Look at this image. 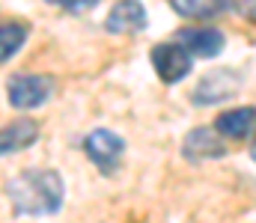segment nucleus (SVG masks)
Masks as SVG:
<instances>
[{"mask_svg":"<svg viewBox=\"0 0 256 223\" xmlns=\"http://www.w3.org/2000/svg\"><path fill=\"white\" fill-rule=\"evenodd\" d=\"M6 197L18 218H51L63 209L66 185L57 170H24L6 182Z\"/></svg>","mask_w":256,"mask_h":223,"instance_id":"nucleus-1","label":"nucleus"},{"mask_svg":"<svg viewBox=\"0 0 256 223\" xmlns=\"http://www.w3.org/2000/svg\"><path fill=\"white\" fill-rule=\"evenodd\" d=\"M54 92V80L48 74H12L6 83L9 104L15 110H33L42 107Z\"/></svg>","mask_w":256,"mask_h":223,"instance_id":"nucleus-2","label":"nucleus"},{"mask_svg":"<svg viewBox=\"0 0 256 223\" xmlns=\"http://www.w3.org/2000/svg\"><path fill=\"white\" fill-rule=\"evenodd\" d=\"M84 152H86V158H90L104 176H114V173L120 170L122 158H126V140H122L120 134L108 131V128H98V131H92V134L84 140Z\"/></svg>","mask_w":256,"mask_h":223,"instance_id":"nucleus-3","label":"nucleus"},{"mask_svg":"<svg viewBox=\"0 0 256 223\" xmlns=\"http://www.w3.org/2000/svg\"><path fill=\"white\" fill-rule=\"evenodd\" d=\"M152 69L164 83H179L191 74V54L179 45V42H161L152 48Z\"/></svg>","mask_w":256,"mask_h":223,"instance_id":"nucleus-4","label":"nucleus"},{"mask_svg":"<svg viewBox=\"0 0 256 223\" xmlns=\"http://www.w3.org/2000/svg\"><path fill=\"white\" fill-rule=\"evenodd\" d=\"M242 74L232 72V69H220V72H208L194 89V104H218V101H226L232 95H238L242 89Z\"/></svg>","mask_w":256,"mask_h":223,"instance_id":"nucleus-5","label":"nucleus"},{"mask_svg":"<svg viewBox=\"0 0 256 223\" xmlns=\"http://www.w3.org/2000/svg\"><path fill=\"white\" fill-rule=\"evenodd\" d=\"M182 155L194 161V164H200V161H214V158H224L226 155V146H224V140H220V134L214 131V128H194L185 134V140H182Z\"/></svg>","mask_w":256,"mask_h":223,"instance_id":"nucleus-6","label":"nucleus"},{"mask_svg":"<svg viewBox=\"0 0 256 223\" xmlns=\"http://www.w3.org/2000/svg\"><path fill=\"white\" fill-rule=\"evenodd\" d=\"M176 42H179L191 57H202V60L218 57V54L224 51V45H226L224 33H220V30H214V27H194V30H182V33L176 36Z\"/></svg>","mask_w":256,"mask_h":223,"instance_id":"nucleus-7","label":"nucleus"},{"mask_svg":"<svg viewBox=\"0 0 256 223\" xmlns=\"http://www.w3.org/2000/svg\"><path fill=\"white\" fill-rule=\"evenodd\" d=\"M146 24H149V18H146V9H143L140 0H120L108 15L104 30H110V33H140V30H146Z\"/></svg>","mask_w":256,"mask_h":223,"instance_id":"nucleus-8","label":"nucleus"},{"mask_svg":"<svg viewBox=\"0 0 256 223\" xmlns=\"http://www.w3.org/2000/svg\"><path fill=\"white\" fill-rule=\"evenodd\" d=\"M36 140H39V125L33 119H18L0 131V158L18 155V152L30 149Z\"/></svg>","mask_w":256,"mask_h":223,"instance_id":"nucleus-9","label":"nucleus"},{"mask_svg":"<svg viewBox=\"0 0 256 223\" xmlns=\"http://www.w3.org/2000/svg\"><path fill=\"white\" fill-rule=\"evenodd\" d=\"M254 119H256L254 104H248V107H236V110H226V113L218 116L214 131H218L220 137H230V140H244V137L254 134Z\"/></svg>","mask_w":256,"mask_h":223,"instance_id":"nucleus-10","label":"nucleus"},{"mask_svg":"<svg viewBox=\"0 0 256 223\" xmlns=\"http://www.w3.org/2000/svg\"><path fill=\"white\" fill-rule=\"evenodd\" d=\"M170 6L182 15V18H214V15H224L230 9V0H170Z\"/></svg>","mask_w":256,"mask_h":223,"instance_id":"nucleus-11","label":"nucleus"},{"mask_svg":"<svg viewBox=\"0 0 256 223\" xmlns=\"http://www.w3.org/2000/svg\"><path fill=\"white\" fill-rule=\"evenodd\" d=\"M24 42H27V24H21V21L0 24V63H9L21 51Z\"/></svg>","mask_w":256,"mask_h":223,"instance_id":"nucleus-12","label":"nucleus"},{"mask_svg":"<svg viewBox=\"0 0 256 223\" xmlns=\"http://www.w3.org/2000/svg\"><path fill=\"white\" fill-rule=\"evenodd\" d=\"M45 3L63 9V12H68V15H84V12H90L98 0H45Z\"/></svg>","mask_w":256,"mask_h":223,"instance_id":"nucleus-13","label":"nucleus"}]
</instances>
